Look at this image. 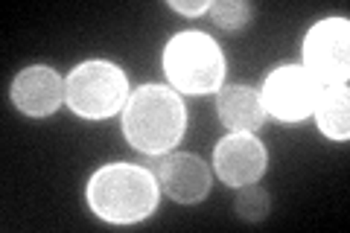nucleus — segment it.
Listing matches in <instances>:
<instances>
[{
    "mask_svg": "<svg viewBox=\"0 0 350 233\" xmlns=\"http://www.w3.org/2000/svg\"><path fill=\"white\" fill-rule=\"evenodd\" d=\"M269 207H271V202H269L266 190H260V187H254V184L239 187V195H237V213L243 216V219L257 221V219H262V216L269 213Z\"/></svg>",
    "mask_w": 350,
    "mask_h": 233,
    "instance_id": "nucleus-13",
    "label": "nucleus"
},
{
    "mask_svg": "<svg viewBox=\"0 0 350 233\" xmlns=\"http://www.w3.org/2000/svg\"><path fill=\"white\" fill-rule=\"evenodd\" d=\"M207 12L213 15V24L222 29H243L251 18V6L248 3H237V0H219L211 3Z\"/></svg>",
    "mask_w": 350,
    "mask_h": 233,
    "instance_id": "nucleus-12",
    "label": "nucleus"
},
{
    "mask_svg": "<svg viewBox=\"0 0 350 233\" xmlns=\"http://www.w3.org/2000/svg\"><path fill=\"white\" fill-rule=\"evenodd\" d=\"M167 79L181 94H213L225 79V55L204 32H178L163 50Z\"/></svg>",
    "mask_w": 350,
    "mask_h": 233,
    "instance_id": "nucleus-3",
    "label": "nucleus"
},
{
    "mask_svg": "<svg viewBox=\"0 0 350 233\" xmlns=\"http://www.w3.org/2000/svg\"><path fill=\"white\" fill-rule=\"evenodd\" d=\"M213 163L219 178L228 187H248L257 184L260 175L266 172V149L248 131H234V135L219 140L213 152Z\"/></svg>",
    "mask_w": 350,
    "mask_h": 233,
    "instance_id": "nucleus-7",
    "label": "nucleus"
},
{
    "mask_svg": "<svg viewBox=\"0 0 350 233\" xmlns=\"http://www.w3.org/2000/svg\"><path fill=\"white\" fill-rule=\"evenodd\" d=\"M315 120H319L321 135L330 140H347L350 135V96L347 85H330L321 87L319 102H315Z\"/></svg>",
    "mask_w": 350,
    "mask_h": 233,
    "instance_id": "nucleus-11",
    "label": "nucleus"
},
{
    "mask_svg": "<svg viewBox=\"0 0 350 233\" xmlns=\"http://www.w3.org/2000/svg\"><path fill=\"white\" fill-rule=\"evenodd\" d=\"M62 99L64 82L53 68L36 64V68L21 70L12 79V102L27 117H50L62 105Z\"/></svg>",
    "mask_w": 350,
    "mask_h": 233,
    "instance_id": "nucleus-8",
    "label": "nucleus"
},
{
    "mask_svg": "<svg viewBox=\"0 0 350 233\" xmlns=\"http://www.w3.org/2000/svg\"><path fill=\"white\" fill-rule=\"evenodd\" d=\"M321 87L310 73L298 64H286L278 68L262 85V108L269 111L280 123H301L304 117H310L319 102Z\"/></svg>",
    "mask_w": 350,
    "mask_h": 233,
    "instance_id": "nucleus-6",
    "label": "nucleus"
},
{
    "mask_svg": "<svg viewBox=\"0 0 350 233\" xmlns=\"http://www.w3.org/2000/svg\"><path fill=\"white\" fill-rule=\"evenodd\" d=\"M175 12H181V15H202L211 9V3H204V0H199V3H181V0H172L170 3Z\"/></svg>",
    "mask_w": 350,
    "mask_h": 233,
    "instance_id": "nucleus-14",
    "label": "nucleus"
},
{
    "mask_svg": "<svg viewBox=\"0 0 350 233\" xmlns=\"http://www.w3.org/2000/svg\"><path fill=\"white\" fill-rule=\"evenodd\" d=\"M158 184L175 202L196 204L211 190V172H207L202 158L178 152V154H167V158L158 163Z\"/></svg>",
    "mask_w": 350,
    "mask_h": 233,
    "instance_id": "nucleus-9",
    "label": "nucleus"
},
{
    "mask_svg": "<svg viewBox=\"0 0 350 233\" xmlns=\"http://www.w3.org/2000/svg\"><path fill=\"white\" fill-rule=\"evenodd\" d=\"M304 70L319 87L347 85L350 70V27L345 18H327L306 32L304 41Z\"/></svg>",
    "mask_w": 350,
    "mask_h": 233,
    "instance_id": "nucleus-5",
    "label": "nucleus"
},
{
    "mask_svg": "<svg viewBox=\"0 0 350 233\" xmlns=\"http://www.w3.org/2000/svg\"><path fill=\"white\" fill-rule=\"evenodd\" d=\"M88 204L114 225L140 221L158 207V178L135 163H108L88 181Z\"/></svg>",
    "mask_w": 350,
    "mask_h": 233,
    "instance_id": "nucleus-2",
    "label": "nucleus"
},
{
    "mask_svg": "<svg viewBox=\"0 0 350 233\" xmlns=\"http://www.w3.org/2000/svg\"><path fill=\"white\" fill-rule=\"evenodd\" d=\"M219 117H222V123L231 131L254 135L262 126V120H266V108H262V99L254 87L231 85V87H222V94H219Z\"/></svg>",
    "mask_w": 350,
    "mask_h": 233,
    "instance_id": "nucleus-10",
    "label": "nucleus"
},
{
    "mask_svg": "<svg viewBox=\"0 0 350 233\" xmlns=\"http://www.w3.org/2000/svg\"><path fill=\"white\" fill-rule=\"evenodd\" d=\"M187 111L181 96L163 85H144L129 96L123 111V131L135 149L163 154L181 140Z\"/></svg>",
    "mask_w": 350,
    "mask_h": 233,
    "instance_id": "nucleus-1",
    "label": "nucleus"
},
{
    "mask_svg": "<svg viewBox=\"0 0 350 233\" xmlns=\"http://www.w3.org/2000/svg\"><path fill=\"white\" fill-rule=\"evenodd\" d=\"M129 96L126 73L111 61H85L70 70L64 82V99L73 114L85 120H103L120 111Z\"/></svg>",
    "mask_w": 350,
    "mask_h": 233,
    "instance_id": "nucleus-4",
    "label": "nucleus"
}]
</instances>
